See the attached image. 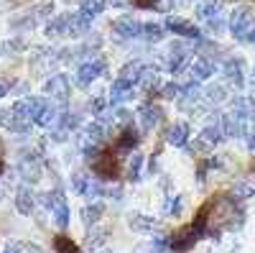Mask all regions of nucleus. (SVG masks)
<instances>
[{
	"label": "nucleus",
	"mask_w": 255,
	"mask_h": 253,
	"mask_svg": "<svg viewBox=\"0 0 255 253\" xmlns=\"http://www.w3.org/2000/svg\"><path fill=\"white\" fill-rule=\"evenodd\" d=\"M250 41H253V44H255V31H253V36H250Z\"/></svg>",
	"instance_id": "obj_50"
},
{
	"label": "nucleus",
	"mask_w": 255,
	"mask_h": 253,
	"mask_svg": "<svg viewBox=\"0 0 255 253\" xmlns=\"http://www.w3.org/2000/svg\"><path fill=\"white\" fill-rule=\"evenodd\" d=\"M255 195V187L253 184H245V182H240V184H235L232 187V200H250Z\"/></svg>",
	"instance_id": "obj_30"
},
{
	"label": "nucleus",
	"mask_w": 255,
	"mask_h": 253,
	"mask_svg": "<svg viewBox=\"0 0 255 253\" xmlns=\"http://www.w3.org/2000/svg\"><path fill=\"white\" fill-rule=\"evenodd\" d=\"M51 8H54V3H49V0H46V3H38L33 15H36V18H44V15H49V13H51Z\"/></svg>",
	"instance_id": "obj_39"
},
{
	"label": "nucleus",
	"mask_w": 255,
	"mask_h": 253,
	"mask_svg": "<svg viewBox=\"0 0 255 253\" xmlns=\"http://www.w3.org/2000/svg\"><path fill=\"white\" fill-rule=\"evenodd\" d=\"M135 90H133V84L130 82H125V79H115L110 84V102L113 105H125L128 100H133Z\"/></svg>",
	"instance_id": "obj_16"
},
{
	"label": "nucleus",
	"mask_w": 255,
	"mask_h": 253,
	"mask_svg": "<svg viewBox=\"0 0 255 253\" xmlns=\"http://www.w3.org/2000/svg\"><path fill=\"white\" fill-rule=\"evenodd\" d=\"M143 64L135 59V61H128V64H123V69H120V77L118 79H125V82H130V84H138V79H140V74H143Z\"/></svg>",
	"instance_id": "obj_24"
},
{
	"label": "nucleus",
	"mask_w": 255,
	"mask_h": 253,
	"mask_svg": "<svg viewBox=\"0 0 255 253\" xmlns=\"http://www.w3.org/2000/svg\"><path fill=\"white\" fill-rule=\"evenodd\" d=\"M46 95L51 97V100H56V102H67L69 100V95H72V90H69V79L64 77V74H54V77H49V82H46Z\"/></svg>",
	"instance_id": "obj_5"
},
{
	"label": "nucleus",
	"mask_w": 255,
	"mask_h": 253,
	"mask_svg": "<svg viewBox=\"0 0 255 253\" xmlns=\"http://www.w3.org/2000/svg\"><path fill=\"white\" fill-rule=\"evenodd\" d=\"M102 215H105V205L102 202H92L87 207H82V223L87 225V228H92L95 223H100Z\"/></svg>",
	"instance_id": "obj_21"
},
{
	"label": "nucleus",
	"mask_w": 255,
	"mask_h": 253,
	"mask_svg": "<svg viewBox=\"0 0 255 253\" xmlns=\"http://www.w3.org/2000/svg\"><path fill=\"white\" fill-rule=\"evenodd\" d=\"M41 205L54 215L59 230H67V225H69V205H67V200H64L61 192H56V189L54 192H44L41 195Z\"/></svg>",
	"instance_id": "obj_2"
},
{
	"label": "nucleus",
	"mask_w": 255,
	"mask_h": 253,
	"mask_svg": "<svg viewBox=\"0 0 255 253\" xmlns=\"http://www.w3.org/2000/svg\"><path fill=\"white\" fill-rule=\"evenodd\" d=\"M189 141V125L186 123H171L166 128V143L171 146H186Z\"/></svg>",
	"instance_id": "obj_18"
},
{
	"label": "nucleus",
	"mask_w": 255,
	"mask_h": 253,
	"mask_svg": "<svg viewBox=\"0 0 255 253\" xmlns=\"http://www.w3.org/2000/svg\"><path fill=\"white\" fill-rule=\"evenodd\" d=\"M202 97H204L209 105H220V102L227 97V90L222 87V84H209V87L202 90Z\"/></svg>",
	"instance_id": "obj_25"
},
{
	"label": "nucleus",
	"mask_w": 255,
	"mask_h": 253,
	"mask_svg": "<svg viewBox=\"0 0 255 253\" xmlns=\"http://www.w3.org/2000/svg\"><path fill=\"white\" fill-rule=\"evenodd\" d=\"M138 120L145 131H153L156 125L163 123V110L158 108V105H143V108L138 110Z\"/></svg>",
	"instance_id": "obj_13"
},
{
	"label": "nucleus",
	"mask_w": 255,
	"mask_h": 253,
	"mask_svg": "<svg viewBox=\"0 0 255 253\" xmlns=\"http://www.w3.org/2000/svg\"><path fill=\"white\" fill-rule=\"evenodd\" d=\"M181 207H184V200H181V197L176 195V197H168V200H166V207H163V213H166V215H174V218H176V215H181Z\"/></svg>",
	"instance_id": "obj_33"
},
{
	"label": "nucleus",
	"mask_w": 255,
	"mask_h": 253,
	"mask_svg": "<svg viewBox=\"0 0 255 253\" xmlns=\"http://www.w3.org/2000/svg\"><path fill=\"white\" fill-rule=\"evenodd\" d=\"M105 241H108V230H102V228H92L90 233H87V248H92V251H97Z\"/></svg>",
	"instance_id": "obj_27"
},
{
	"label": "nucleus",
	"mask_w": 255,
	"mask_h": 253,
	"mask_svg": "<svg viewBox=\"0 0 255 253\" xmlns=\"http://www.w3.org/2000/svg\"><path fill=\"white\" fill-rule=\"evenodd\" d=\"M8 87H10L8 82H0V97H5V95H8Z\"/></svg>",
	"instance_id": "obj_46"
},
{
	"label": "nucleus",
	"mask_w": 255,
	"mask_h": 253,
	"mask_svg": "<svg viewBox=\"0 0 255 253\" xmlns=\"http://www.w3.org/2000/svg\"><path fill=\"white\" fill-rule=\"evenodd\" d=\"M15 210L20 215H33V210H36V195H33V189L26 184V187H18V192H15Z\"/></svg>",
	"instance_id": "obj_14"
},
{
	"label": "nucleus",
	"mask_w": 255,
	"mask_h": 253,
	"mask_svg": "<svg viewBox=\"0 0 255 253\" xmlns=\"http://www.w3.org/2000/svg\"><path fill=\"white\" fill-rule=\"evenodd\" d=\"M153 253H163V248L161 246H153Z\"/></svg>",
	"instance_id": "obj_48"
},
{
	"label": "nucleus",
	"mask_w": 255,
	"mask_h": 253,
	"mask_svg": "<svg viewBox=\"0 0 255 253\" xmlns=\"http://www.w3.org/2000/svg\"><path fill=\"white\" fill-rule=\"evenodd\" d=\"M102 72H105V61L102 59H87V61H82L79 69H77V82L79 84H92Z\"/></svg>",
	"instance_id": "obj_7"
},
{
	"label": "nucleus",
	"mask_w": 255,
	"mask_h": 253,
	"mask_svg": "<svg viewBox=\"0 0 255 253\" xmlns=\"http://www.w3.org/2000/svg\"><path fill=\"white\" fill-rule=\"evenodd\" d=\"M26 253H44V248L36 243H26Z\"/></svg>",
	"instance_id": "obj_44"
},
{
	"label": "nucleus",
	"mask_w": 255,
	"mask_h": 253,
	"mask_svg": "<svg viewBox=\"0 0 255 253\" xmlns=\"http://www.w3.org/2000/svg\"><path fill=\"white\" fill-rule=\"evenodd\" d=\"M3 253H26V243H18V241H10L8 246H5V251Z\"/></svg>",
	"instance_id": "obj_40"
},
{
	"label": "nucleus",
	"mask_w": 255,
	"mask_h": 253,
	"mask_svg": "<svg viewBox=\"0 0 255 253\" xmlns=\"http://www.w3.org/2000/svg\"><path fill=\"white\" fill-rule=\"evenodd\" d=\"M54 246H56L59 253H82V251L72 243V238H67V236H59V238L54 241Z\"/></svg>",
	"instance_id": "obj_32"
},
{
	"label": "nucleus",
	"mask_w": 255,
	"mask_h": 253,
	"mask_svg": "<svg viewBox=\"0 0 255 253\" xmlns=\"http://www.w3.org/2000/svg\"><path fill=\"white\" fill-rule=\"evenodd\" d=\"M138 141H140V131L135 128V125H123V131H120V136L115 141V149L120 154H128V151H133L138 146Z\"/></svg>",
	"instance_id": "obj_10"
},
{
	"label": "nucleus",
	"mask_w": 255,
	"mask_h": 253,
	"mask_svg": "<svg viewBox=\"0 0 255 253\" xmlns=\"http://www.w3.org/2000/svg\"><path fill=\"white\" fill-rule=\"evenodd\" d=\"M92 166H95L97 177H102V179H115L118 177V164H115L113 154H97L92 159Z\"/></svg>",
	"instance_id": "obj_11"
},
{
	"label": "nucleus",
	"mask_w": 255,
	"mask_h": 253,
	"mask_svg": "<svg viewBox=\"0 0 255 253\" xmlns=\"http://www.w3.org/2000/svg\"><path fill=\"white\" fill-rule=\"evenodd\" d=\"M189 74L194 82H202V79H209L215 74V64H212V59H204V56H197L189 61Z\"/></svg>",
	"instance_id": "obj_15"
},
{
	"label": "nucleus",
	"mask_w": 255,
	"mask_h": 253,
	"mask_svg": "<svg viewBox=\"0 0 255 253\" xmlns=\"http://www.w3.org/2000/svg\"><path fill=\"white\" fill-rule=\"evenodd\" d=\"M90 108H92V113H95V115H102V113H105V100L95 97V100L90 102Z\"/></svg>",
	"instance_id": "obj_42"
},
{
	"label": "nucleus",
	"mask_w": 255,
	"mask_h": 253,
	"mask_svg": "<svg viewBox=\"0 0 255 253\" xmlns=\"http://www.w3.org/2000/svg\"><path fill=\"white\" fill-rule=\"evenodd\" d=\"M138 87H140V90H148V92L158 90V87H161L158 69H156V67H145V69H143V74H140V79H138Z\"/></svg>",
	"instance_id": "obj_23"
},
{
	"label": "nucleus",
	"mask_w": 255,
	"mask_h": 253,
	"mask_svg": "<svg viewBox=\"0 0 255 253\" xmlns=\"http://www.w3.org/2000/svg\"><path fill=\"white\" fill-rule=\"evenodd\" d=\"M0 197H3V189H0Z\"/></svg>",
	"instance_id": "obj_52"
},
{
	"label": "nucleus",
	"mask_w": 255,
	"mask_h": 253,
	"mask_svg": "<svg viewBox=\"0 0 255 253\" xmlns=\"http://www.w3.org/2000/svg\"><path fill=\"white\" fill-rule=\"evenodd\" d=\"M230 31L238 41H250L255 31V13L250 5H238L230 15Z\"/></svg>",
	"instance_id": "obj_1"
},
{
	"label": "nucleus",
	"mask_w": 255,
	"mask_h": 253,
	"mask_svg": "<svg viewBox=\"0 0 255 253\" xmlns=\"http://www.w3.org/2000/svg\"><path fill=\"white\" fill-rule=\"evenodd\" d=\"M207 26H209V31H212V33H220V31H222V26H225L222 13H220V15H215L212 20H207Z\"/></svg>",
	"instance_id": "obj_38"
},
{
	"label": "nucleus",
	"mask_w": 255,
	"mask_h": 253,
	"mask_svg": "<svg viewBox=\"0 0 255 253\" xmlns=\"http://www.w3.org/2000/svg\"><path fill=\"white\" fill-rule=\"evenodd\" d=\"M90 182H92V177H90L87 172H77V174L72 177V189H74L77 195H87Z\"/></svg>",
	"instance_id": "obj_28"
},
{
	"label": "nucleus",
	"mask_w": 255,
	"mask_h": 253,
	"mask_svg": "<svg viewBox=\"0 0 255 253\" xmlns=\"http://www.w3.org/2000/svg\"><path fill=\"white\" fill-rule=\"evenodd\" d=\"M225 74L235 87H243L245 84V79H243V59L240 56H227L225 59Z\"/></svg>",
	"instance_id": "obj_17"
},
{
	"label": "nucleus",
	"mask_w": 255,
	"mask_h": 253,
	"mask_svg": "<svg viewBox=\"0 0 255 253\" xmlns=\"http://www.w3.org/2000/svg\"><path fill=\"white\" fill-rule=\"evenodd\" d=\"M113 5H125V0H110Z\"/></svg>",
	"instance_id": "obj_47"
},
{
	"label": "nucleus",
	"mask_w": 255,
	"mask_h": 253,
	"mask_svg": "<svg viewBox=\"0 0 255 253\" xmlns=\"http://www.w3.org/2000/svg\"><path fill=\"white\" fill-rule=\"evenodd\" d=\"M100 253H113V251H100Z\"/></svg>",
	"instance_id": "obj_51"
},
{
	"label": "nucleus",
	"mask_w": 255,
	"mask_h": 253,
	"mask_svg": "<svg viewBox=\"0 0 255 253\" xmlns=\"http://www.w3.org/2000/svg\"><path fill=\"white\" fill-rule=\"evenodd\" d=\"M148 172H151V174L158 172V159L156 156H151V161H148Z\"/></svg>",
	"instance_id": "obj_43"
},
{
	"label": "nucleus",
	"mask_w": 255,
	"mask_h": 253,
	"mask_svg": "<svg viewBox=\"0 0 255 253\" xmlns=\"http://www.w3.org/2000/svg\"><path fill=\"white\" fill-rule=\"evenodd\" d=\"M197 241H199V230L191 225V228H184V230H179V233H174L168 238V248L174 253H186Z\"/></svg>",
	"instance_id": "obj_4"
},
{
	"label": "nucleus",
	"mask_w": 255,
	"mask_h": 253,
	"mask_svg": "<svg viewBox=\"0 0 255 253\" xmlns=\"http://www.w3.org/2000/svg\"><path fill=\"white\" fill-rule=\"evenodd\" d=\"M248 149L255 154V131H253V133H248Z\"/></svg>",
	"instance_id": "obj_45"
},
{
	"label": "nucleus",
	"mask_w": 255,
	"mask_h": 253,
	"mask_svg": "<svg viewBox=\"0 0 255 253\" xmlns=\"http://www.w3.org/2000/svg\"><path fill=\"white\" fill-rule=\"evenodd\" d=\"M92 26V18L87 13H69V36H84Z\"/></svg>",
	"instance_id": "obj_19"
},
{
	"label": "nucleus",
	"mask_w": 255,
	"mask_h": 253,
	"mask_svg": "<svg viewBox=\"0 0 255 253\" xmlns=\"http://www.w3.org/2000/svg\"><path fill=\"white\" fill-rule=\"evenodd\" d=\"M36 26V15H23V18H15L13 23H10V28H15V31H26V28H33Z\"/></svg>",
	"instance_id": "obj_36"
},
{
	"label": "nucleus",
	"mask_w": 255,
	"mask_h": 253,
	"mask_svg": "<svg viewBox=\"0 0 255 253\" xmlns=\"http://www.w3.org/2000/svg\"><path fill=\"white\" fill-rule=\"evenodd\" d=\"M128 225H130L135 233H151V230L156 228L153 218H145L143 213H130L128 215Z\"/></svg>",
	"instance_id": "obj_22"
},
{
	"label": "nucleus",
	"mask_w": 255,
	"mask_h": 253,
	"mask_svg": "<svg viewBox=\"0 0 255 253\" xmlns=\"http://www.w3.org/2000/svg\"><path fill=\"white\" fill-rule=\"evenodd\" d=\"M140 166H143V156L140 154H133V159L128 161V179H130V182L140 179Z\"/></svg>",
	"instance_id": "obj_31"
},
{
	"label": "nucleus",
	"mask_w": 255,
	"mask_h": 253,
	"mask_svg": "<svg viewBox=\"0 0 255 253\" xmlns=\"http://www.w3.org/2000/svg\"><path fill=\"white\" fill-rule=\"evenodd\" d=\"M46 36H49V38L69 36V13L56 15L54 20H49V23H46Z\"/></svg>",
	"instance_id": "obj_20"
},
{
	"label": "nucleus",
	"mask_w": 255,
	"mask_h": 253,
	"mask_svg": "<svg viewBox=\"0 0 255 253\" xmlns=\"http://www.w3.org/2000/svg\"><path fill=\"white\" fill-rule=\"evenodd\" d=\"M163 28L171 31V33H176V36H184V38H194V41L202 36L194 23H189V20H184V18H179V15H168Z\"/></svg>",
	"instance_id": "obj_6"
},
{
	"label": "nucleus",
	"mask_w": 255,
	"mask_h": 253,
	"mask_svg": "<svg viewBox=\"0 0 255 253\" xmlns=\"http://www.w3.org/2000/svg\"><path fill=\"white\" fill-rule=\"evenodd\" d=\"M161 95L163 97H168V100H179L181 97V84H176V82H168V84H161Z\"/></svg>",
	"instance_id": "obj_35"
},
{
	"label": "nucleus",
	"mask_w": 255,
	"mask_h": 253,
	"mask_svg": "<svg viewBox=\"0 0 255 253\" xmlns=\"http://www.w3.org/2000/svg\"><path fill=\"white\" fill-rule=\"evenodd\" d=\"M199 54H202L204 59L220 56V46H217V44H207V41H199Z\"/></svg>",
	"instance_id": "obj_37"
},
{
	"label": "nucleus",
	"mask_w": 255,
	"mask_h": 253,
	"mask_svg": "<svg viewBox=\"0 0 255 253\" xmlns=\"http://www.w3.org/2000/svg\"><path fill=\"white\" fill-rule=\"evenodd\" d=\"M145 41H151V44H156V41H161L166 36V28L158 26V23H143V33H140Z\"/></svg>",
	"instance_id": "obj_26"
},
{
	"label": "nucleus",
	"mask_w": 255,
	"mask_h": 253,
	"mask_svg": "<svg viewBox=\"0 0 255 253\" xmlns=\"http://www.w3.org/2000/svg\"><path fill=\"white\" fill-rule=\"evenodd\" d=\"M105 8H108V0H82V13H87L90 18L100 15Z\"/></svg>",
	"instance_id": "obj_29"
},
{
	"label": "nucleus",
	"mask_w": 255,
	"mask_h": 253,
	"mask_svg": "<svg viewBox=\"0 0 255 253\" xmlns=\"http://www.w3.org/2000/svg\"><path fill=\"white\" fill-rule=\"evenodd\" d=\"M18 172H20V177H23V182H28V184H36L41 179V174H44L41 172V161L36 156H23L20 159Z\"/></svg>",
	"instance_id": "obj_12"
},
{
	"label": "nucleus",
	"mask_w": 255,
	"mask_h": 253,
	"mask_svg": "<svg viewBox=\"0 0 255 253\" xmlns=\"http://www.w3.org/2000/svg\"><path fill=\"white\" fill-rule=\"evenodd\" d=\"M202 18H207V20H212L215 15H220L222 13V5L220 3H207V5H199V10H197Z\"/></svg>",
	"instance_id": "obj_34"
},
{
	"label": "nucleus",
	"mask_w": 255,
	"mask_h": 253,
	"mask_svg": "<svg viewBox=\"0 0 255 253\" xmlns=\"http://www.w3.org/2000/svg\"><path fill=\"white\" fill-rule=\"evenodd\" d=\"M8 51H23V46H26V41L23 38H13V41H8V44H3Z\"/></svg>",
	"instance_id": "obj_41"
},
{
	"label": "nucleus",
	"mask_w": 255,
	"mask_h": 253,
	"mask_svg": "<svg viewBox=\"0 0 255 253\" xmlns=\"http://www.w3.org/2000/svg\"><path fill=\"white\" fill-rule=\"evenodd\" d=\"M59 64H61V56H59L56 51H38V54L33 56V61H31V67H33L36 74H49V72H54Z\"/></svg>",
	"instance_id": "obj_9"
},
{
	"label": "nucleus",
	"mask_w": 255,
	"mask_h": 253,
	"mask_svg": "<svg viewBox=\"0 0 255 253\" xmlns=\"http://www.w3.org/2000/svg\"><path fill=\"white\" fill-rule=\"evenodd\" d=\"M250 82H253V87H255V69H253V77H250Z\"/></svg>",
	"instance_id": "obj_49"
},
{
	"label": "nucleus",
	"mask_w": 255,
	"mask_h": 253,
	"mask_svg": "<svg viewBox=\"0 0 255 253\" xmlns=\"http://www.w3.org/2000/svg\"><path fill=\"white\" fill-rule=\"evenodd\" d=\"M113 31L118 36H123V38H135V36L143 33V23H140V20H135L133 15H120V18H115Z\"/></svg>",
	"instance_id": "obj_8"
},
{
	"label": "nucleus",
	"mask_w": 255,
	"mask_h": 253,
	"mask_svg": "<svg viewBox=\"0 0 255 253\" xmlns=\"http://www.w3.org/2000/svg\"><path fill=\"white\" fill-rule=\"evenodd\" d=\"M189 61H191V51H189V46L181 44V41H174V44L168 46V51H166V67L176 74V72L189 69Z\"/></svg>",
	"instance_id": "obj_3"
}]
</instances>
